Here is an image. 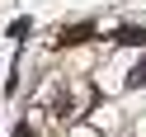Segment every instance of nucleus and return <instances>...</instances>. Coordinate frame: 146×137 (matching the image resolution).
Wrapping results in <instances>:
<instances>
[{
	"label": "nucleus",
	"mask_w": 146,
	"mask_h": 137,
	"mask_svg": "<svg viewBox=\"0 0 146 137\" xmlns=\"http://www.w3.org/2000/svg\"><path fill=\"white\" fill-rule=\"evenodd\" d=\"M127 85H146V57L132 66V76H127Z\"/></svg>",
	"instance_id": "2"
},
{
	"label": "nucleus",
	"mask_w": 146,
	"mask_h": 137,
	"mask_svg": "<svg viewBox=\"0 0 146 137\" xmlns=\"http://www.w3.org/2000/svg\"><path fill=\"white\" fill-rule=\"evenodd\" d=\"M113 38H118V43H127V47H132V43H146V29H118Z\"/></svg>",
	"instance_id": "1"
},
{
	"label": "nucleus",
	"mask_w": 146,
	"mask_h": 137,
	"mask_svg": "<svg viewBox=\"0 0 146 137\" xmlns=\"http://www.w3.org/2000/svg\"><path fill=\"white\" fill-rule=\"evenodd\" d=\"M90 33H94V29H90V24H85V29H71V33H61V43H85Z\"/></svg>",
	"instance_id": "3"
},
{
	"label": "nucleus",
	"mask_w": 146,
	"mask_h": 137,
	"mask_svg": "<svg viewBox=\"0 0 146 137\" xmlns=\"http://www.w3.org/2000/svg\"><path fill=\"white\" fill-rule=\"evenodd\" d=\"M14 137H33V128H29V123H19V128H14Z\"/></svg>",
	"instance_id": "4"
}]
</instances>
